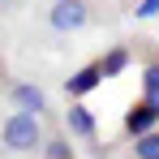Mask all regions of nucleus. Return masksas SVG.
Listing matches in <instances>:
<instances>
[{
  "label": "nucleus",
  "mask_w": 159,
  "mask_h": 159,
  "mask_svg": "<svg viewBox=\"0 0 159 159\" xmlns=\"http://www.w3.org/2000/svg\"><path fill=\"white\" fill-rule=\"evenodd\" d=\"M129 159H159V129H146L129 138Z\"/></svg>",
  "instance_id": "obj_9"
},
{
  "label": "nucleus",
  "mask_w": 159,
  "mask_h": 159,
  "mask_svg": "<svg viewBox=\"0 0 159 159\" xmlns=\"http://www.w3.org/2000/svg\"><path fill=\"white\" fill-rule=\"evenodd\" d=\"M43 159H78V151H73V133L65 129H48V138H43V151H39Z\"/></svg>",
  "instance_id": "obj_7"
},
{
  "label": "nucleus",
  "mask_w": 159,
  "mask_h": 159,
  "mask_svg": "<svg viewBox=\"0 0 159 159\" xmlns=\"http://www.w3.org/2000/svg\"><path fill=\"white\" fill-rule=\"evenodd\" d=\"M4 95H9V103L22 107V112H39V116H48V95H43V86H34V82H9Z\"/></svg>",
  "instance_id": "obj_5"
},
{
  "label": "nucleus",
  "mask_w": 159,
  "mask_h": 159,
  "mask_svg": "<svg viewBox=\"0 0 159 159\" xmlns=\"http://www.w3.org/2000/svg\"><path fill=\"white\" fill-rule=\"evenodd\" d=\"M155 125H159V107L151 103V99H142V95H138V99L129 103V112H125V125H120L125 138H138V133L155 129Z\"/></svg>",
  "instance_id": "obj_6"
},
{
  "label": "nucleus",
  "mask_w": 159,
  "mask_h": 159,
  "mask_svg": "<svg viewBox=\"0 0 159 159\" xmlns=\"http://www.w3.org/2000/svg\"><path fill=\"white\" fill-rule=\"evenodd\" d=\"M95 17H99V4L95 0H52V9H48V26L56 34H78Z\"/></svg>",
  "instance_id": "obj_2"
},
{
  "label": "nucleus",
  "mask_w": 159,
  "mask_h": 159,
  "mask_svg": "<svg viewBox=\"0 0 159 159\" xmlns=\"http://www.w3.org/2000/svg\"><path fill=\"white\" fill-rule=\"evenodd\" d=\"M0 4H9V0H0Z\"/></svg>",
  "instance_id": "obj_12"
},
{
  "label": "nucleus",
  "mask_w": 159,
  "mask_h": 159,
  "mask_svg": "<svg viewBox=\"0 0 159 159\" xmlns=\"http://www.w3.org/2000/svg\"><path fill=\"white\" fill-rule=\"evenodd\" d=\"M125 65H129V48H116V52H107V56H103V78L120 73Z\"/></svg>",
  "instance_id": "obj_10"
},
{
  "label": "nucleus",
  "mask_w": 159,
  "mask_h": 159,
  "mask_svg": "<svg viewBox=\"0 0 159 159\" xmlns=\"http://www.w3.org/2000/svg\"><path fill=\"white\" fill-rule=\"evenodd\" d=\"M65 125H69V133H73V138H82V142L90 146V155H95V159H107V155H112V146H107V142H99L95 116L86 112V103H82V99H73V103L65 107Z\"/></svg>",
  "instance_id": "obj_3"
},
{
  "label": "nucleus",
  "mask_w": 159,
  "mask_h": 159,
  "mask_svg": "<svg viewBox=\"0 0 159 159\" xmlns=\"http://www.w3.org/2000/svg\"><path fill=\"white\" fill-rule=\"evenodd\" d=\"M43 116L39 112H22V107H13L4 120H0V146L9 151V155H39L43 151Z\"/></svg>",
  "instance_id": "obj_1"
},
{
  "label": "nucleus",
  "mask_w": 159,
  "mask_h": 159,
  "mask_svg": "<svg viewBox=\"0 0 159 159\" xmlns=\"http://www.w3.org/2000/svg\"><path fill=\"white\" fill-rule=\"evenodd\" d=\"M0 78H4V65H0Z\"/></svg>",
  "instance_id": "obj_11"
},
{
  "label": "nucleus",
  "mask_w": 159,
  "mask_h": 159,
  "mask_svg": "<svg viewBox=\"0 0 159 159\" xmlns=\"http://www.w3.org/2000/svg\"><path fill=\"white\" fill-rule=\"evenodd\" d=\"M142 52V99H151L159 107V48L155 39H133Z\"/></svg>",
  "instance_id": "obj_4"
},
{
  "label": "nucleus",
  "mask_w": 159,
  "mask_h": 159,
  "mask_svg": "<svg viewBox=\"0 0 159 159\" xmlns=\"http://www.w3.org/2000/svg\"><path fill=\"white\" fill-rule=\"evenodd\" d=\"M99 78H103V60H90V65L82 69L78 78H69V82H65V90H69L73 99H82L86 90H95V86H99Z\"/></svg>",
  "instance_id": "obj_8"
}]
</instances>
